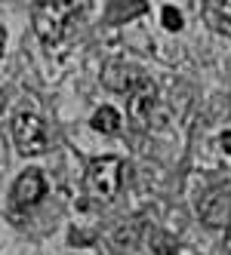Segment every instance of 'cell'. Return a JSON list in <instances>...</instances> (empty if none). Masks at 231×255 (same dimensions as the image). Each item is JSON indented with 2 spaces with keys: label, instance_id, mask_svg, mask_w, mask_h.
<instances>
[{
  "label": "cell",
  "instance_id": "cell-4",
  "mask_svg": "<svg viewBox=\"0 0 231 255\" xmlns=\"http://www.w3.org/2000/svg\"><path fill=\"white\" fill-rule=\"evenodd\" d=\"M157 105V86H154V80L145 74L142 77L130 93H127V111H130V117L136 120V123H145L148 117H151V108Z\"/></svg>",
  "mask_w": 231,
  "mask_h": 255
},
{
  "label": "cell",
  "instance_id": "cell-10",
  "mask_svg": "<svg viewBox=\"0 0 231 255\" xmlns=\"http://www.w3.org/2000/svg\"><path fill=\"white\" fill-rule=\"evenodd\" d=\"M148 246H151L154 255H176V252H179L176 240H173L170 234H164V231H151L148 234Z\"/></svg>",
  "mask_w": 231,
  "mask_h": 255
},
{
  "label": "cell",
  "instance_id": "cell-5",
  "mask_svg": "<svg viewBox=\"0 0 231 255\" xmlns=\"http://www.w3.org/2000/svg\"><path fill=\"white\" fill-rule=\"evenodd\" d=\"M46 194V181L37 169H28L22 172L19 178H15V188H12V203L15 206H22V209H31V206H37L40 200Z\"/></svg>",
  "mask_w": 231,
  "mask_h": 255
},
{
  "label": "cell",
  "instance_id": "cell-7",
  "mask_svg": "<svg viewBox=\"0 0 231 255\" xmlns=\"http://www.w3.org/2000/svg\"><path fill=\"white\" fill-rule=\"evenodd\" d=\"M142 77H145V71H139L136 65H123V62H114V65H108V68L102 71L105 89H111V93H123V96H127Z\"/></svg>",
  "mask_w": 231,
  "mask_h": 255
},
{
  "label": "cell",
  "instance_id": "cell-6",
  "mask_svg": "<svg viewBox=\"0 0 231 255\" xmlns=\"http://www.w3.org/2000/svg\"><path fill=\"white\" fill-rule=\"evenodd\" d=\"M201 218L210 228H225L231 225V194L228 191H210L201 200Z\"/></svg>",
  "mask_w": 231,
  "mask_h": 255
},
{
  "label": "cell",
  "instance_id": "cell-14",
  "mask_svg": "<svg viewBox=\"0 0 231 255\" xmlns=\"http://www.w3.org/2000/svg\"><path fill=\"white\" fill-rule=\"evenodd\" d=\"M225 252L231 255V225H228V234H225Z\"/></svg>",
  "mask_w": 231,
  "mask_h": 255
},
{
  "label": "cell",
  "instance_id": "cell-8",
  "mask_svg": "<svg viewBox=\"0 0 231 255\" xmlns=\"http://www.w3.org/2000/svg\"><path fill=\"white\" fill-rule=\"evenodd\" d=\"M90 123H93V129L102 132V135H114V132H120V114L114 111V108H108V105L96 108V114H93Z\"/></svg>",
  "mask_w": 231,
  "mask_h": 255
},
{
  "label": "cell",
  "instance_id": "cell-13",
  "mask_svg": "<svg viewBox=\"0 0 231 255\" xmlns=\"http://www.w3.org/2000/svg\"><path fill=\"white\" fill-rule=\"evenodd\" d=\"M3 111H6V93L0 89V117H3Z\"/></svg>",
  "mask_w": 231,
  "mask_h": 255
},
{
  "label": "cell",
  "instance_id": "cell-9",
  "mask_svg": "<svg viewBox=\"0 0 231 255\" xmlns=\"http://www.w3.org/2000/svg\"><path fill=\"white\" fill-rule=\"evenodd\" d=\"M210 22L216 31L231 37V0H210Z\"/></svg>",
  "mask_w": 231,
  "mask_h": 255
},
{
  "label": "cell",
  "instance_id": "cell-12",
  "mask_svg": "<svg viewBox=\"0 0 231 255\" xmlns=\"http://www.w3.org/2000/svg\"><path fill=\"white\" fill-rule=\"evenodd\" d=\"M219 151L222 154H231V132H222L219 135Z\"/></svg>",
  "mask_w": 231,
  "mask_h": 255
},
{
  "label": "cell",
  "instance_id": "cell-15",
  "mask_svg": "<svg viewBox=\"0 0 231 255\" xmlns=\"http://www.w3.org/2000/svg\"><path fill=\"white\" fill-rule=\"evenodd\" d=\"M3 43H6V31L0 28V56H3Z\"/></svg>",
  "mask_w": 231,
  "mask_h": 255
},
{
  "label": "cell",
  "instance_id": "cell-11",
  "mask_svg": "<svg viewBox=\"0 0 231 255\" xmlns=\"http://www.w3.org/2000/svg\"><path fill=\"white\" fill-rule=\"evenodd\" d=\"M164 25H167L170 31H179V28H182V12L173 9V6H164Z\"/></svg>",
  "mask_w": 231,
  "mask_h": 255
},
{
  "label": "cell",
  "instance_id": "cell-2",
  "mask_svg": "<svg viewBox=\"0 0 231 255\" xmlns=\"http://www.w3.org/2000/svg\"><path fill=\"white\" fill-rule=\"evenodd\" d=\"M123 181V160L120 157H96L86 169V194L96 203H111L120 194Z\"/></svg>",
  "mask_w": 231,
  "mask_h": 255
},
{
  "label": "cell",
  "instance_id": "cell-3",
  "mask_svg": "<svg viewBox=\"0 0 231 255\" xmlns=\"http://www.w3.org/2000/svg\"><path fill=\"white\" fill-rule=\"evenodd\" d=\"M12 138L19 144V151L25 157H40L49 151V132L40 114L34 111H19L12 120Z\"/></svg>",
  "mask_w": 231,
  "mask_h": 255
},
{
  "label": "cell",
  "instance_id": "cell-1",
  "mask_svg": "<svg viewBox=\"0 0 231 255\" xmlns=\"http://www.w3.org/2000/svg\"><path fill=\"white\" fill-rule=\"evenodd\" d=\"M77 12V0H40L31 12V22H34V31L37 37L46 43V46H56L65 40L68 34V22L71 15Z\"/></svg>",
  "mask_w": 231,
  "mask_h": 255
}]
</instances>
